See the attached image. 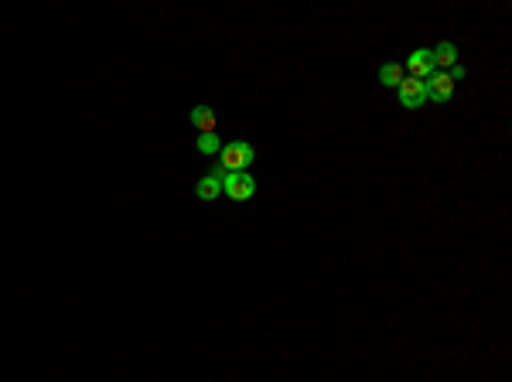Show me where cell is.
<instances>
[{"mask_svg":"<svg viewBox=\"0 0 512 382\" xmlns=\"http://www.w3.org/2000/svg\"><path fill=\"white\" fill-rule=\"evenodd\" d=\"M250 164H253V147L246 140H232V144H225L223 151H219V167H223L225 174L229 171H246Z\"/></svg>","mask_w":512,"mask_h":382,"instance_id":"cell-1","label":"cell"},{"mask_svg":"<svg viewBox=\"0 0 512 382\" xmlns=\"http://www.w3.org/2000/svg\"><path fill=\"white\" fill-rule=\"evenodd\" d=\"M223 194H229L232 201H250L256 194V181L250 178V171H229L223 178Z\"/></svg>","mask_w":512,"mask_h":382,"instance_id":"cell-2","label":"cell"},{"mask_svg":"<svg viewBox=\"0 0 512 382\" xmlns=\"http://www.w3.org/2000/svg\"><path fill=\"white\" fill-rule=\"evenodd\" d=\"M396 99H400V106H407V109H420L423 102H427V86H423V79H403L400 86H396Z\"/></svg>","mask_w":512,"mask_h":382,"instance_id":"cell-3","label":"cell"},{"mask_svg":"<svg viewBox=\"0 0 512 382\" xmlns=\"http://www.w3.org/2000/svg\"><path fill=\"white\" fill-rule=\"evenodd\" d=\"M423 86H427V99H434V102H448L454 96V82H451L448 72H430L423 79Z\"/></svg>","mask_w":512,"mask_h":382,"instance_id":"cell-4","label":"cell"},{"mask_svg":"<svg viewBox=\"0 0 512 382\" xmlns=\"http://www.w3.org/2000/svg\"><path fill=\"white\" fill-rule=\"evenodd\" d=\"M403 72H410V79H427L430 72H437L434 68V55H430V48H416L410 52V59L403 65Z\"/></svg>","mask_w":512,"mask_h":382,"instance_id":"cell-5","label":"cell"},{"mask_svg":"<svg viewBox=\"0 0 512 382\" xmlns=\"http://www.w3.org/2000/svg\"><path fill=\"white\" fill-rule=\"evenodd\" d=\"M430 55H434V68H454L458 65V48L451 41H441L437 48H430Z\"/></svg>","mask_w":512,"mask_h":382,"instance_id":"cell-6","label":"cell"},{"mask_svg":"<svg viewBox=\"0 0 512 382\" xmlns=\"http://www.w3.org/2000/svg\"><path fill=\"white\" fill-rule=\"evenodd\" d=\"M192 127H198L202 133H216V113L209 106H195L192 109Z\"/></svg>","mask_w":512,"mask_h":382,"instance_id":"cell-7","label":"cell"},{"mask_svg":"<svg viewBox=\"0 0 512 382\" xmlns=\"http://www.w3.org/2000/svg\"><path fill=\"white\" fill-rule=\"evenodd\" d=\"M198 198H205V201H216L219 194H223V181L216 178V174H205L202 181H198Z\"/></svg>","mask_w":512,"mask_h":382,"instance_id":"cell-8","label":"cell"},{"mask_svg":"<svg viewBox=\"0 0 512 382\" xmlns=\"http://www.w3.org/2000/svg\"><path fill=\"white\" fill-rule=\"evenodd\" d=\"M403 79H407V72H403L400 62H386L383 68H379V82H383V86H400Z\"/></svg>","mask_w":512,"mask_h":382,"instance_id":"cell-9","label":"cell"},{"mask_svg":"<svg viewBox=\"0 0 512 382\" xmlns=\"http://www.w3.org/2000/svg\"><path fill=\"white\" fill-rule=\"evenodd\" d=\"M198 151H202V154H219V151H223L219 133H202V137H198Z\"/></svg>","mask_w":512,"mask_h":382,"instance_id":"cell-10","label":"cell"},{"mask_svg":"<svg viewBox=\"0 0 512 382\" xmlns=\"http://www.w3.org/2000/svg\"><path fill=\"white\" fill-rule=\"evenodd\" d=\"M448 75H451V82H458V79H465V65H454V68H451Z\"/></svg>","mask_w":512,"mask_h":382,"instance_id":"cell-11","label":"cell"}]
</instances>
